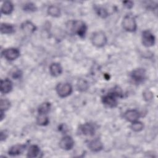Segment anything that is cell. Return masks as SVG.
<instances>
[{"label": "cell", "instance_id": "1", "mask_svg": "<svg viewBox=\"0 0 158 158\" xmlns=\"http://www.w3.org/2000/svg\"><path fill=\"white\" fill-rule=\"evenodd\" d=\"M69 29L73 33H76L80 37L85 36L86 32L87 27L83 22L80 20L72 21L69 22Z\"/></svg>", "mask_w": 158, "mask_h": 158}, {"label": "cell", "instance_id": "2", "mask_svg": "<svg viewBox=\"0 0 158 158\" xmlns=\"http://www.w3.org/2000/svg\"><path fill=\"white\" fill-rule=\"evenodd\" d=\"M92 44L98 48L103 47L107 43V37L102 31H98L93 33L91 36Z\"/></svg>", "mask_w": 158, "mask_h": 158}, {"label": "cell", "instance_id": "3", "mask_svg": "<svg viewBox=\"0 0 158 158\" xmlns=\"http://www.w3.org/2000/svg\"><path fill=\"white\" fill-rule=\"evenodd\" d=\"M122 27L127 31H135L137 28V25L135 18L131 15H125L122 21Z\"/></svg>", "mask_w": 158, "mask_h": 158}, {"label": "cell", "instance_id": "4", "mask_svg": "<svg viewBox=\"0 0 158 158\" xmlns=\"http://www.w3.org/2000/svg\"><path fill=\"white\" fill-rule=\"evenodd\" d=\"M56 92L60 98H65L71 94L72 86L68 83H60L56 86Z\"/></svg>", "mask_w": 158, "mask_h": 158}, {"label": "cell", "instance_id": "5", "mask_svg": "<svg viewBox=\"0 0 158 158\" xmlns=\"http://www.w3.org/2000/svg\"><path fill=\"white\" fill-rule=\"evenodd\" d=\"M117 97L118 96L112 91L102 98V102L107 107H115L117 106Z\"/></svg>", "mask_w": 158, "mask_h": 158}, {"label": "cell", "instance_id": "6", "mask_svg": "<svg viewBox=\"0 0 158 158\" xmlns=\"http://www.w3.org/2000/svg\"><path fill=\"white\" fill-rule=\"evenodd\" d=\"M141 41L144 46L151 47L155 43V36L150 31L144 30L142 32Z\"/></svg>", "mask_w": 158, "mask_h": 158}, {"label": "cell", "instance_id": "7", "mask_svg": "<svg viewBox=\"0 0 158 158\" xmlns=\"http://www.w3.org/2000/svg\"><path fill=\"white\" fill-rule=\"evenodd\" d=\"M130 77L136 83L142 82L146 78V70L143 68L136 69L131 72Z\"/></svg>", "mask_w": 158, "mask_h": 158}, {"label": "cell", "instance_id": "8", "mask_svg": "<svg viewBox=\"0 0 158 158\" xmlns=\"http://www.w3.org/2000/svg\"><path fill=\"white\" fill-rule=\"evenodd\" d=\"M4 57L8 60H14L20 56V51L15 48H9L4 49L2 52Z\"/></svg>", "mask_w": 158, "mask_h": 158}, {"label": "cell", "instance_id": "9", "mask_svg": "<svg viewBox=\"0 0 158 158\" xmlns=\"http://www.w3.org/2000/svg\"><path fill=\"white\" fill-rule=\"evenodd\" d=\"M74 146V141L70 136H65L59 141V146L61 149L69 151L73 148Z\"/></svg>", "mask_w": 158, "mask_h": 158}, {"label": "cell", "instance_id": "10", "mask_svg": "<svg viewBox=\"0 0 158 158\" xmlns=\"http://www.w3.org/2000/svg\"><path fill=\"white\" fill-rule=\"evenodd\" d=\"M124 118L128 122H133L137 121L140 117V113L136 109H129L124 113Z\"/></svg>", "mask_w": 158, "mask_h": 158}, {"label": "cell", "instance_id": "11", "mask_svg": "<svg viewBox=\"0 0 158 158\" xmlns=\"http://www.w3.org/2000/svg\"><path fill=\"white\" fill-rule=\"evenodd\" d=\"M81 132L86 136H93L95 133V127L93 123H85L80 127Z\"/></svg>", "mask_w": 158, "mask_h": 158}, {"label": "cell", "instance_id": "12", "mask_svg": "<svg viewBox=\"0 0 158 158\" xmlns=\"http://www.w3.org/2000/svg\"><path fill=\"white\" fill-rule=\"evenodd\" d=\"M12 83L8 79L6 78L1 80V92L3 94H7L10 93L12 89Z\"/></svg>", "mask_w": 158, "mask_h": 158}, {"label": "cell", "instance_id": "13", "mask_svg": "<svg viewBox=\"0 0 158 158\" xmlns=\"http://www.w3.org/2000/svg\"><path fill=\"white\" fill-rule=\"evenodd\" d=\"M89 149L93 152H99L103 148V144L99 139H94L90 141L88 145Z\"/></svg>", "mask_w": 158, "mask_h": 158}, {"label": "cell", "instance_id": "14", "mask_svg": "<svg viewBox=\"0 0 158 158\" xmlns=\"http://www.w3.org/2000/svg\"><path fill=\"white\" fill-rule=\"evenodd\" d=\"M26 146L24 144H15L10 147L8 151L9 155L11 156H15L21 154L25 149Z\"/></svg>", "mask_w": 158, "mask_h": 158}, {"label": "cell", "instance_id": "15", "mask_svg": "<svg viewBox=\"0 0 158 158\" xmlns=\"http://www.w3.org/2000/svg\"><path fill=\"white\" fill-rule=\"evenodd\" d=\"M21 29L25 34L30 35L35 32L36 28V26L32 22L27 20L22 23Z\"/></svg>", "mask_w": 158, "mask_h": 158}, {"label": "cell", "instance_id": "16", "mask_svg": "<svg viewBox=\"0 0 158 158\" xmlns=\"http://www.w3.org/2000/svg\"><path fill=\"white\" fill-rule=\"evenodd\" d=\"M49 72L53 77H58L62 72V68L59 63H52L49 66Z\"/></svg>", "mask_w": 158, "mask_h": 158}, {"label": "cell", "instance_id": "17", "mask_svg": "<svg viewBox=\"0 0 158 158\" xmlns=\"http://www.w3.org/2000/svg\"><path fill=\"white\" fill-rule=\"evenodd\" d=\"M14 9L13 4L9 1L4 2L1 6V12L5 15H9L12 13Z\"/></svg>", "mask_w": 158, "mask_h": 158}, {"label": "cell", "instance_id": "18", "mask_svg": "<svg viewBox=\"0 0 158 158\" xmlns=\"http://www.w3.org/2000/svg\"><path fill=\"white\" fill-rule=\"evenodd\" d=\"M15 31L14 25L7 23H2L1 25V33L2 34H11Z\"/></svg>", "mask_w": 158, "mask_h": 158}, {"label": "cell", "instance_id": "19", "mask_svg": "<svg viewBox=\"0 0 158 158\" xmlns=\"http://www.w3.org/2000/svg\"><path fill=\"white\" fill-rule=\"evenodd\" d=\"M40 148L35 144H33L30 146L27 152V157H37L40 154Z\"/></svg>", "mask_w": 158, "mask_h": 158}, {"label": "cell", "instance_id": "20", "mask_svg": "<svg viewBox=\"0 0 158 158\" xmlns=\"http://www.w3.org/2000/svg\"><path fill=\"white\" fill-rule=\"evenodd\" d=\"M48 14L53 17H58L60 15V10L57 6L51 5L48 8Z\"/></svg>", "mask_w": 158, "mask_h": 158}, {"label": "cell", "instance_id": "21", "mask_svg": "<svg viewBox=\"0 0 158 158\" xmlns=\"http://www.w3.org/2000/svg\"><path fill=\"white\" fill-rule=\"evenodd\" d=\"M51 109V104L48 102H45L40 105L38 109V114H47Z\"/></svg>", "mask_w": 158, "mask_h": 158}, {"label": "cell", "instance_id": "22", "mask_svg": "<svg viewBox=\"0 0 158 158\" xmlns=\"http://www.w3.org/2000/svg\"><path fill=\"white\" fill-rule=\"evenodd\" d=\"M36 123L40 126L47 125L49 123V118L46 114H38L36 118Z\"/></svg>", "mask_w": 158, "mask_h": 158}, {"label": "cell", "instance_id": "23", "mask_svg": "<svg viewBox=\"0 0 158 158\" xmlns=\"http://www.w3.org/2000/svg\"><path fill=\"white\" fill-rule=\"evenodd\" d=\"M131 129L135 131V132H139L143 130L144 128V125L142 122L139 121H135L133 122H131V125H130Z\"/></svg>", "mask_w": 158, "mask_h": 158}, {"label": "cell", "instance_id": "24", "mask_svg": "<svg viewBox=\"0 0 158 158\" xmlns=\"http://www.w3.org/2000/svg\"><path fill=\"white\" fill-rule=\"evenodd\" d=\"M10 107V102L6 99H1L0 101V109L1 111L5 112L8 110Z\"/></svg>", "mask_w": 158, "mask_h": 158}, {"label": "cell", "instance_id": "25", "mask_svg": "<svg viewBox=\"0 0 158 158\" xmlns=\"http://www.w3.org/2000/svg\"><path fill=\"white\" fill-rule=\"evenodd\" d=\"M77 88H78V90H80L81 91H86L88 89V83L85 80L80 79L78 81Z\"/></svg>", "mask_w": 158, "mask_h": 158}, {"label": "cell", "instance_id": "26", "mask_svg": "<svg viewBox=\"0 0 158 158\" xmlns=\"http://www.w3.org/2000/svg\"><path fill=\"white\" fill-rule=\"evenodd\" d=\"M23 10L26 12H33L36 10V7L35 6V4H34L32 2H27L24 4L23 7Z\"/></svg>", "mask_w": 158, "mask_h": 158}, {"label": "cell", "instance_id": "27", "mask_svg": "<svg viewBox=\"0 0 158 158\" xmlns=\"http://www.w3.org/2000/svg\"><path fill=\"white\" fill-rule=\"evenodd\" d=\"M96 12L98 15L102 18H106L108 15L107 10L103 7H98L96 9Z\"/></svg>", "mask_w": 158, "mask_h": 158}, {"label": "cell", "instance_id": "28", "mask_svg": "<svg viewBox=\"0 0 158 158\" xmlns=\"http://www.w3.org/2000/svg\"><path fill=\"white\" fill-rule=\"evenodd\" d=\"M143 96L144 100H146V101H150L152 99V97H153V94H152V92H151L150 91H148V90L145 91L143 93Z\"/></svg>", "mask_w": 158, "mask_h": 158}, {"label": "cell", "instance_id": "29", "mask_svg": "<svg viewBox=\"0 0 158 158\" xmlns=\"http://www.w3.org/2000/svg\"><path fill=\"white\" fill-rule=\"evenodd\" d=\"M21 75H22V72L19 70H15V72H14L12 73V77L14 78H15V79H17V78H20Z\"/></svg>", "mask_w": 158, "mask_h": 158}, {"label": "cell", "instance_id": "30", "mask_svg": "<svg viewBox=\"0 0 158 158\" xmlns=\"http://www.w3.org/2000/svg\"><path fill=\"white\" fill-rule=\"evenodd\" d=\"M123 4H124V6H125L128 9H131L133 6V2L130 1H123Z\"/></svg>", "mask_w": 158, "mask_h": 158}]
</instances>
